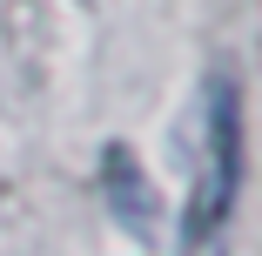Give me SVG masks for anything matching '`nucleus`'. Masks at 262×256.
Instances as JSON below:
<instances>
[{"label": "nucleus", "mask_w": 262, "mask_h": 256, "mask_svg": "<svg viewBox=\"0 0 262 256\" xmlns=\"http://www.w3.org/2000/svg\"><path fill=\"white\" fill-rule=\"evenodd\" d=\"M235 189H242V88H235V74H208V94H202V175H195L188 236L215 229L229 216Z\"/></svg>", "instance_id": "nucleus-1"}]
</instances>
